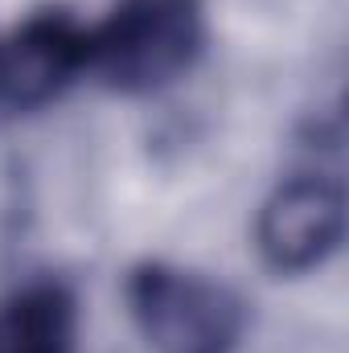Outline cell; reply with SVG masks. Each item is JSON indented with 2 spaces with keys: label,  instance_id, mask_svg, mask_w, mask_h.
I'll return each instance as SVG.
<instances>
[{
  "label": "cell",
  "instance_id": "2",
  "mask_svg": "<svg viewBox=\"0 0 349 353\" xmlns=\"http://www.w3.org/2000/svg\"><path fill=\"white\" fill-rule=\"evenodd\" d=\"M128 304L152 353H235L247 333V304L239 292L173 263L136 267Z\"/></svg>",
  "mask_w": 349,
  "mask_h": 353
},
{
  "label": "cell",
  "instance_id": "3",
  "mask_svg": "<svg viewBox=\"0 0 349 353\" xmlns=\"http://www.w3.org/2000/svg\"><path fill=\"white\" fill-rule=\"evenodd\" d=\"M346 234V189L337 176H288L259 210L255 243L271 271L300 275L321 267Z\"/></svg>",
  "mask_w": 349,
  "mask_h": 353
},
{
  "label": "cell",
  "instance_id": "4",
  "mask_svg": "<svg viewBox=\"0 0 349 353\" xmlns=\"http://www.w3.org/2000/svg\"><path fill=\"white\" fill-rule=\"evenodd\" d=\"M87 74V29L62 12H33L0 41V107L37 111Z\"/></svg>",
  "mask_w": 349,
  "mask_h": 353
},
{
  "label": "cell",
  "instance_id": "5",
  "mask_svg": "<svg viewBox=\"0 0 349 353\" xmlns=\"http://www.w3.org/2000/svg\"><path fill=\"white\" fill-rule=\"evenodd\" d=\"M0 353H79V304L66 283L33 279L0 300Z\"/></svg>",
  "mask_w": 349,
  "mask_h": 353
},
{
  "label": "cell",
  "instance_id": "1",
  "mask_svg": "<svg viewBox=\"0 0 349 353\" xmlns=\"http://www.w3.org/2000/svg\"><path fill=\"white\" fill-rule=\"evenodd\" d=\"M201 50V0H119L87 29V74L119 94H152L177 83Z\"/></svg>",
  "mask_w": 349,
  "mask_h": 353
}]
</instances>
